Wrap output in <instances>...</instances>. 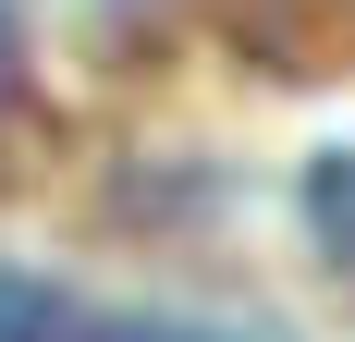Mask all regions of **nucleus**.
I'll use <instances>...</instances> for the list:
<instances>
[{
    "mask_svg": "<svg viewBox=\"0 0 355 342\" xmlns=\"http://www.w3.org/2000/svg\"><path fill=\"white\" fill-rule=\"evenodd\" d=\"M0 342H257V330H209V318H135V306H86L73 281L0 269Z\"/></svg>",
    "mask_w": 355,
    "mask_h": 342,
    "instance_id": "nucleus-1",
    "label": "nucleus"
},
{
    "mask_svg": "<svg viewBox=\"0 0 355 342\" xmlns=\"http://www.w3.org/2000/svg\"><path fill=\"white\" fill-rule=\"evenodd\" d=\"M0 86H12V12H0Z\"/></svg>",
    "mask_w": 355,
    "mask_h": 342,
    "instance_id": "nucleus-3",
    "label": "nucleus"
},
{
    "mask_svg": "<svg viewBox=\"0 0 355 342\" xmlns=\"http://www.w3.org/2000/svg\"><path fill=\"white\" fill-rule=\"evenodd\" d=\"M306 233L331 244L355 269V147H331V159H306Z\"/></svg>",
    "mask_w": 355,
    "mask_h": 342,
    "instance_id": "nucleus-2",
    "label": "nucleus"
}]
</instances>
